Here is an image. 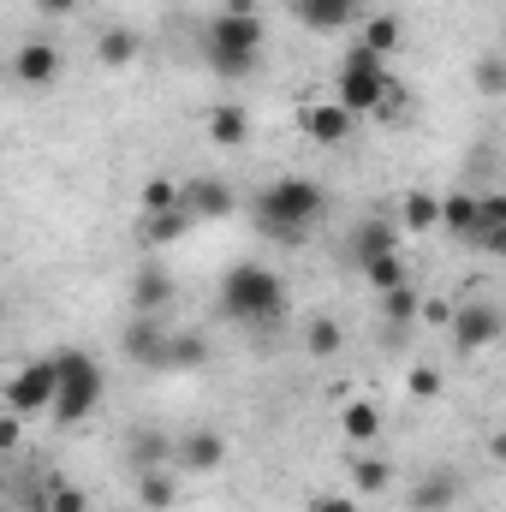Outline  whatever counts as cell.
Wrapping results in <instances>:
<instances>
[{"instance_id":"52a82bcc","label":"cell","mask_w":506,"mask_h":512,"mask_svg":"<svg viewBox=\"0 0 506 512\" xmlns=\"http://www.w3.org/2000/svg\"><path fill=\"white\" fill-rule=\"evenodd\" d=\"M48 405H54V358L18 364L6 382V411L12 417H48Z\"/></svg>"},{"instance_id":"277c9868","label":"cell","mask_w":506,"mask_h":512,"mask_svg":"<svg viewBox=\"0 0 506 512\" xmlns=\"http://www.w3.org/2000/svg\"><path fill=\"white\" fill-rule=\"evenodd\" d=\"M102 364L90 358V352H60L54 358V405H48V417L54 423H84L96 405H102Z\"/></svg>"},{"instance_id":"e575fe53","label":"cell","mask_w":506,"mask_h":512,"mask_svg":"<svg viewBox=\"0 0 506 512\" xmlns=\"http://www.w3.org/2000/svg\"><path fill=\"white\" fill-rule=\"evenodd\" d=\"M405 387H411V399H435V393H441V376H435V370H411Z\"/></svg>"},{"instance_id":"ab89813d","label":"cell","mask_w":506,"mask_h":512,"mask_svg":"<svg viewBox=\"0 0 506 512\" xmlns=\"http://www.w3.org/2000/svg\"><path fill=\"white\" fill-rule=\"evenodd\" d=\"M0 322H6V298H0Z\"/></svg>"},{"instance_id":"4dcf8cb0","label":"cell","mask_w":506,"mask_h":512,"mask_svg":"<svg viewBox=\"0 0 506 512\" xmlns=\"http://www.w3.org/2000/svg\"><path fill=\"white\" fill-rule=\"evenodd\" d=\"M304 346H310V358H334V352L346 346V328H340L334 316H316V322L304 328Z\"/></svg>"},{"instance_id":"f1b7e54d","label":"cell","mask_w":506,"mask_h":512,"mask_svg":"<svg viewBox=\"0 0 506 512\" xmlns=\"http://www.w3.org/2000/svg\"><path fill=\"white\" fill-rule=\"evenodd\" d=\"M131 465H137V471L173 465V435H155V429H143V435L131 441Z\"/></svg>"},{"instance_id":"d6986e66","label":"cell","mask_w":506,"mask_h":512,"mask_svg":"<svg viewBox=\"0 0 506 512\" xmlns=\"http://www.w3.org/2000/svg\"><path fill=\"white\" fill-rule=\"evenodd\" d=\"M137 501H143L149 512H173L179 507V471H173V465L137 471Z\"/></svg>"},{"instance_id":"cb8c5ba5","label":"cell","mask_w":506,"mask_h":512,"mask_svg":"<svg viewBox=\"0 0 506 512\" xmlns=\"http://www.w3.org/2000/svg\"><path fill=\"white\" fill-rule=\"evenodd\" d=\"M471 221H477V197H471V191H447V197H441V209H435V227H447V233L471 239Z\"/></svg>"},{"instance_id":"30bf717a","label":"cell","mask_w":506,"mask_h":512,"mask_svg":"<svg viewBox=\"0 0 506 512\" xmlns=\"http://www.w3.org/2000/svg\"><path fill=\"white\" fill-rule=\"evenodd\" d=\"M352 126H358V120H352L340 102H304V108H298V131H304L310 143H322V149L346 143V137H352Z\"/></svg>"},{"instance_id":"9a60e30c","label":"cell","mask_w":506,"mask_h":512,"mask_svg":"<svg viewBox=\"0 0 506 512\" xmlns=\"http://www.w3.org/2000/svg\"><path fill=\"white\" fill-rule=\"evenodd\" d=\"M358 12H364V0H292V18L304 30H346V24H358Z\"/></svg>"},{"instance_id":"8fae6325","label":"cell","mask_w":506,"mask_h":512,"mask_svg":"<svg viewBox=\"0 0 506 512\" xmlns=\"http://www.w3.org/2000/svg\"><path fill=\"white\" fill-rule=\"evenodd\" d=\"M221 465H227V435L191 429L173 441V471H221Z\"/></svg>"},{"instance_id":"e0dca14e","label":"cell","mask_w":506,"mask_h":512,"mask_svg":"<svg viewBox=\"0 0 506 512\" xmlns=\"http://www.w3.org/2000/svg\"><path fill=\"white\" fill-rule=\"evenodd\" d=\"M203 364H209V340H203V334H173V328H167L155 370H203Z\"/></svg>"},{"instance_id":"f35d334b","label":"cell","mask_w":506,"mask_h":512,"mask_svg":"<svg viewBox=\"0 0 506 512\" xmlns=\"http://www.w3.org/2000/svg\"><path fill=\"white\" fill-rule=\"evenodd\" d=\"M0 495H6V459H0Z\"/></svg>"},{"instance_id":"ffe728a7","label":"cell","mask_w":506,"mask_h":512,"mask_svg":"<svg viewBox=\"0 0 506 512\" xmlns=\"http://www.w3.org/2000/svg\"><path fill=\"white\" fill-rule=\"evenodd\" d=\"M185 209H143L137 215V239L149 245V251H161V245H173V239H185Z\"/></svg>"},{"instance_id":"f546056e","label":"cell","mask_w":506,"mask_h":512,"mask_svg":"<svg viewBox=\"0 0 506 512\" xmlns=\"http://www.w3.org/2000/svg\"><path fill=\"white\" fill-rule=\"evenodd\" d=\"M364 280H370L376 292H393V286L411 280V262H405L399 251H387V256H376V262H364Z\"/></svg>"},{"instance_id":"1f68e13d","label":"cell","mask_w":506,"mask_h":512,"mask_svg":"<svg viewBox=\"0 0 506 512\" xmlns=\"http://www.w3.org/2000/svg\"><path fill=\"white\" fill-rule=\"evenodd\" d=\"M387 483H393V471L381 459H370V453L352 459V495H387Z\"/></svg>"},{"instance_id":"7a4b0ae2","label":"cell","mask_w":506,"mask_h":512,"mask_svg":"<svg viewBox=\"0 0 506 512\" xmlns=\"http://www.w3.org/2000/svg\"><path fill=\"white\" fill-rule=\"evenodd\" d=\"M221 316L239 328H274L286 316V280L268 262H239L221 280Z\"/></svg>"},{"instance_id":"836d02e7","label":"cell","mask_w":506,"mask_h":512,"mask_svg":"<svg viewBox=\"0 0 506 512\" xmlns=\"http://www.w3.org/2000/svg\"><path fill=\"white\" fill-rule=\"evenodd\" d=\"M143 209H179V185H167V179H149V191H143Z\"/></svg>"},{"instance_id":"5b68a950","label":"cell","mask_w":506,"mask_h":512,"mask_svg":"<svg viewBox=\"0 0 506 512\" xmlns=\"http://www.w3.org/2000/svg\"><path fill=\"white\" fill-rule=\"evenodd\" d=\"M387 84H393L387 60H376L370 48H352V54L340 60V72H334V102H340L352 120H364V114H376V102H381Z\"/></svg>"},{"instance_id":"8d00e7d4","label":"cell","mask_w":506,"mask_h":512,"mask_svg":"<svg viewBox=\"0 0 506 512\" xmlns=\"http://www.w3.org/2000/svg\"><path fill=\"white\" fill-rule=\"evenodd\" d=\"M18 435H24V417H12V411H6V417H0V453H6V447H18Z\"/></svg>"},{"instance_id":"83f0119b","label":"cell","mask_w":506,"mask_h":512,"mask_svg":"<svg viewBox=\"0 0 506 512\" xmlns=\"http://www.w3.org/2000/svg\"><path fill=\"white\" fill-rule=\"evenodd\" d=\"M435 209H441V197H435V191H405V197H399V227L429 233V227H435Z\"/></svg>"},{"instance_id":"d590c367","label":"cell","mask_w":506,"mask_h":512,"mask_svg":"<svg viewBox=\"0 0 506 512\" xmlns=\"http://www.w3.org/2000/svg\"><path fill=\"white\" fill-rule=\"evenodd\" d=\"M310 512H364L358 495H310Z\"/></svg>"},{"instance_id":"d6a6232c","label":"cell","mask_w":506,"mask_h":512,"mask_svg":"<svg viewBox=\"0 0 506 512\" xmlns=\"http://www.w3.org/2000/svg\"><path fill=\"white\" fill-rule=\"evenodd\" d=\"M477 84H483V96H506V66H501V54H495V48L477 60Z\"/></svg>"},{"instance_id":"ac0fdd59","label":"cell","mask_w":506,"mask_h":512,"mask_svg":"<svg viewBox=\"0 0 506 512\" xmlns=\"http://www.w3.org/2000/svg\"><path fill=\"white\" fill-rule=\"evenodd\" d=\"M471 245H483V251H501V245H506V197H501V191H489V197H477V221H471Z\"/></svg>"},{"instance_id":"2e32d148","label":"cell","mask_w":506,"mask_h":512,"mask_svg":"<svg viewBox=\"0 0 506 512\" xmlns=\"http://www.w3.org/2000/svg\"><path fill=\"white\" fill-rule=\"evenodd\" d=\"M137 54H143V36H137L131 24H108V30L96 36V60H102L108 72H126V66H137Z\"/></svg>"},{"instance_id":"3957f363","label":"cell","mask_w":506,"mask_h":512,"mask_svg":"<svg viewBox=\"0 0 506 512\" xmlns=\"http://www.w3.org/2000/svg\"><path fill=\"white\" fill-rule=\"evenodd\" d=\"M262 42H268V30H262V18L245 0H233L227 12H215L209 30H203V54H209V66L221 78H251L256 60H262Z\"/></svg>"},{"instance_id":"6da1fadb","label":"cell","mask_w":506,"mask_h":512,"mask_svg":"<svg viewBox=\"0 0 506 512\" xmlns=\"http://www.w3.org/2000/svg\"><path fill=\"white\" fill-rule=\"evenodd\" d=\"M328 215V191L316 179H274L262 197H256V233L274 239V245H304L310 227Z\"/></svg>"},{"instance_id":"9c48e42d","label":"cell","mask_w":506,"mask_h":512,"mask_svg":"<svg viewBox=\"0 0 506 512\" xmlns=\"http://www.w3.org/2000/svg\"><path fill=\"white\" fill-rule=\"evenodd\" d=\"M60 66H66V60H60V48H54V42H42V36H30V42H18V48H12V78H18V84H30V90L54 84V78H60Z\"/></svg>"},{"instance_id":"44dd1931","label":"cell","mask_w":506,"mask_h":512,"mask_svg":"<svg viewBox=\"0 0 506 512\" xmlns=\"http://www.w3.org/2000/svg\"><path fill=\"white\" fill-rule=\"evenodd\" d=\"M30 507L36 512H90V495L78 483H66V477H42L36 495H30Z\"/></svg>"},{"instance_id":"74e56055","label":"cell","mask_w":506,"mask_h":512,"mask_svg":"<svg viewBox=\"0 0 506 512\" xmlns=\"http://www.w3.org/2000/svg\"><path fill=\"white\" fill-rule=\"evenodd\" d=\"M36 6H42V12H72L78 0H36Z\"/></svg>"},{"instance_id":"5bb4252c","label":"cell","mask_w":506,"mask_h":512,"mask_svg":"<svg viewBox=\"0 0 506 512\" xmlns=\"http://www.w3.org/2000/svg\"><path fill=\"white\" fill-rule=\"evenodd\" d=\"M161 340H167V322H161V316H131L126 334H120V352H126L137 370H155V358H161Z\"/></svg>"},{"instance_id":"7402d4cb","label":"cell","mask_w":506,"mask_h":512,"mask_svg":"<svg viewBox=\"0 0 506 512\" xmlns=\"http://www.w3.org/2000/svg\"><path fill=\"white\" fill-rule=\"evenodd\" d=\"M399 251V233H393V221H381V215H370L358 233H352V262L364 268V262H376V256Z\"/></svg>"},{"instance_id":"7c38bea8","label":"cell","mask_w":506,"mask_h":512,"mask_svg":"<svg viewBox=\"0 0 506 512\" xmlns=\"http://www.w3.org/2000/svg\"><path fill=\"white\" fill-rule=\"evenodd\" d=\"M173 298H179L173 274H167L161 262H143V268H137V280H131V298H126V304H131V316H161Z\"/></svg>"},{"instance_id":"603a6c76","label":"cell","mask_w":506,"mask_h":512,"mask_svg":"<svg viewBox=\"0 0 506 512\" xmlns=\"http://www.w3.org/2000/svg\"><path fill=\"white\" fill-rule=\"evenodd\" d=\"M340 429H346L352 447H370V441L381 435V411L370 405V399H352V405L340 411Z\"/></svg>"},{"instance_id":"8992f818","label":"cell","mask_w":506,"mask_h":512,"mask_svg":"<svg viewBox=\"0 0 506 512\" xmlns=\"http://www.w3.org/2000/svg\"><path fill=\"white\" fill-rule=\"evenodd\" d=\"M447 334H453V352H459V358L489 352V346L506 334L501 304H489V298H465L459 310H447Z\"/></svg>"},{"instance_id":"484cf974","label":"cell","mask_w":506,"mask_h":512,"mask_svg":"<svg viewBox=\"0 0 506 512\" xmlns=\"http://www.w3.org/2000/svg\"><path fill=\"white\" fill-rule=\"evenodd\" d=\"M245 137H251L245 108H233V102H227V108H215V114H209V143H221V149H239Z\"/></svg>"},{"instance_id":"4316f807","label":"cell","mask_w":506,"mask_h":512,"mask_svg":"<svg viewBox=\"0 0 506 512\" xmlns=\"http://www.w3.org/2000/svg\"><path fill=\"white\" fill-rule=\"evenodd\" d=\"M399 36H405V30H399V18H393V12H376V18H364V36H358V48H370L376 60H387V54L399 48Z\"/></svg>"},{"instance_id":"d4e9b609","label":"cell","mask_w":506,"mask_h":512,"mask_svg":"<svg viewBox=\"0 0 506 512\" xmlns=\"http://www.w3.org/2000/svg\"><path fill=\"white\" fill-rule=\"evenodd\" d=\"M417 310H423V298H417V286L405 280V286H393V292H381V316H387V328L399 334V328H411L417 322Z\"/></svg>"},{"instance_id":"4fadbf2b","label":"cell","mask_w":506,"mask_h":512,"mask_svg":"<svg viewBox=\"0 0 506 512\" xmlns=\"http://www.w3.org/2000/svg\"><path fill=\"white\" fill-rule=\"evenodd\" d=\"M459 495H465V477L441 465V471H429L423 483H411L405 507H411V512H447V507H459Z\"/></svg>"},{"instance_id":"ba28073f","label":"cell","mask_w":506,"mask_h":512,"mask_svg":"<svg viewBox=\"0 0 506 512\" xmlns=\"http://www.w3.org/2000/svg\"><path fill=\"white\" fill-rule=\"evenodd\" d=\"M233 185L227 179H191V185H179V209H185V221H227L233 215Z\"/></svg>"}]
</instances>
